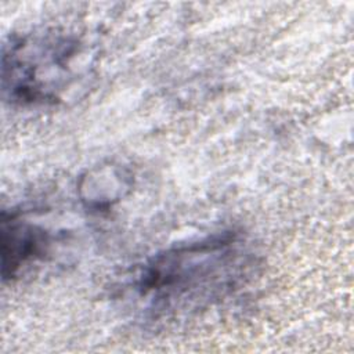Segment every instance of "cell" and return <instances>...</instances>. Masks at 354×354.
<instances>
[{"label":"cell","mask_w":354,"mask_h":354,"mask_svg":"<svg viewBox=\"0 0 354 354\" xmlns=\"http://www.w3.org/2000/svg\"><path fill=\"white\" fill-rule=\"evenodd\" d=\"M53 243L51 234L40 225L21 220L15 214H1V277L11 281L44 260Z\"/></svg>","instance_id":"obj_3"},{"label":"cell","mask_w":354,"mask_h":354,"mask_svg":"<svg viewBox=\"0 0 354 354\" xmlns=\"http://www.w3.org/2000/svg\"><path fill=\"white\" fill-rule=\"evenodd\" d=\"M254 264L241 234L220 231L155 254L142 268L137 288L152 311L194 310L238 288Z\"/></svg>","instance_id":"obj_1"},{"label":"cell","mask_w":354,"mask_h":354,"mask_svg":"<svg viewBox=\"0 0 354 354\" xmlns=\"http://www.w3.org/2000/svg\"><path fill=\"white\" fill-rule=\"evenodd\" d=\"M77 53V41L59 33L10 39L1 58L4 97L19 105L54 102L71 77Z\"/></svg>","instance_id":"obj_2"}]
</instances>
